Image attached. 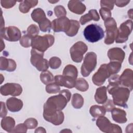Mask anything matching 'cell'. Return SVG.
I'll list each match as a JSON object with an SVG mask.
<instances>
[{
    "mask_svg": "<svg viewBox=\"0 0 133 133\" xmlns=\"http://www.w3.org/2000/svg\"><path fill=\"white\" fill-rule=\"evenodd\" d=\"M111 75L107 66V64H103L99 68L97 72L94 74L92 77V81L95 85L100 86Z\"/></svg>",
    "mask_w": 133,
    "mask_h": 133,
    "instance_id": "cell-12",
    "label": "cell"
},
{
    "mask_svg": "<svg viewBox=\"0 0 133 133\" xmlns=\"http://www.w3.org/2000/svg\"><path fill=\"white\" fill-rule=\"evenodd\" d=\"M89 112L93 117L97 118L101 116H104L105 114L106 110L103 106L94 105L90 107Z\"/></svg>",
    "mask_w": 133,
    "mask_h": 133,
    "instance_id": "cell-28",
    "label": "cell"
},
{
    "mask_svg": "<svg viewBox=\"0 0 133 133\" xmlns=\"http://www.w3.org/2000/svg\"><path fill=\"white\" fill-rule=\"evenodd\" d=\"M40 79L41 82L45 84L48 85L54 81V77L52 74L48 71L42 72L40 74Z\"/></svg>",
    "mask_w": 133,
    "mask_h": 133,
    "instance_id": "cell-32",
    "label": "cell"
},
{
    "mask_svg": "<svg viewBox=\"0 0 133 133\" xmlns=\"http://www.w3.org/2000/svg\"><path fill=\"white\" fill-rule=\"evenodd\" d=\"M130 2V1H114V3L116 6L118 7H124L126 5H127Z\"/></svg>",
    "mask_w": 133,
    "mask_h": 133,
    "instance_id": "cell-48",
    "label": "cell"
},
{
    "mask_svg": "<svg viewBox=\"0 0 133 133\" xmlns=\"http://www.w3.org/2000/svg\"><path fill=\"white\" fill-rule=\"evenodd\" d=\"M31 17L33 21L38 23V24L47 19L44 10L40 8L35 9L33 10L31 14Z\"/></svg>",
    "mask_w": 133,
    "mask_h": 133,
    "instance_id": "cell-26",
    "label": "cell"
},
{
    "mask_svg": "<svg viewBox=\"0 0 133 133\" xmlns=\"http://www.w3.org/2000/svg\"><path fill=\"white\" fill-rule=\"evenodd\" d=\"M68 6L71 11L78 15L82 14L86 10L85 5L79 1H70Z\"/></svg>",
    "mask_w": 133,
    "mask_h": 133,
    "instance_id": "cell-19",
    "label": "cell"
},
{
    "mask_svg": "<svg viewBox=\"0 0 133 133\" xmlns=\"http://www.w3.org/2000/svg\"><path fill=\"white\" fill-rule=\"evenodd\" d=\"M96 125L100 130L107 133H121L122 128L118 125L112 124L109 119L104 116H99L96 121Z\"/></svg>",
    "mask_w": 133,
    "mask_h": 133,
    "instance_id": "cell-8",
    "label": "cell"
},
{
    "mask_svg": "<svg viewBox=\"0 0 133 133\" xmlns=\"http://www.w3.org/2000/svg\"><path fill=\"white\" fill-rule=\"evenodd\" d=\"M27 127L24 124H18L14 129L12 130L11 132H26L27 131Z\"/></svg>",
    "mask_w": 133,
    "mask_h": 133,
    "instance_id": "cell-44",
    "label": "cell"
},
{
    "mask_svg": "<svg viewBox=\"0 0 133 133\" xmlns=\"http://www.w3.org/2000/svg\"><path fill=\"white\" fill-rule=\"evenodd\" d=\"M63 75L65 76H70L76 79L78 72L77 68L72 64H68L65 66L63 71Z\"/></svg>",
    "mask_w": 133,
    "mask_h": 133,
    "instance_id": "cell-29",
    "label": "cell"
},
{
    "mask_svg": "<svg viewBox=\"0 0 133 133\" xmlns=\"http://www.w3.org/2000/svg\"><path fill=\"white\" fill-rule=\"evenodd\" d=\"M88 47L86 44L82 41L75 43L70 48V52L72 60L75 62H81L83 58V56L87 51Z\"/></svg>",
    "mask_w": 133,
    "mask_h": 133,
    "instance_id": "cell-9",
    "label": "cell"
},
{
    "mask_svg": "<svg viewBox=\"0 0 133 133\" xmlns=\"http://www.w3.org/2000/svg\"><path fill=\"white\" fill-rule=\"evenodd\" d=\"M70 22L71 25L70 29L68 31L65 32V34L69 36L72 37L77 34L78 31L80 28V25L79 22L77 20H71Z\"/></svg>",
    "mask_w": 133,
    "mask_h": 133,
    "instance_id": "cell-30",
    "label": "cell"
},
{
    "mask_svg": "<svg viewBox=\"0 0 133 133\" xmlns=\"http://www.w3.org/2000/svg\"><path fill=\"white\" fill-rule=\"evenodd\" d=\"M54 12L55 15L58 18L65 17L66 14V12L64 7L61 5H58L55 7L54 8Z\"/></svg>",
    "mask_w": 133,
    "mask_h": 133,
    "instance_id": "cell-41",
    "label": "cell"
},
{
    "mask_svg": "<svg viewBox=\"0 0 133 133\" xmlns=\"http://www.w3.org/2000/svg\"><path fill=\"white\" fill-rule=\"evenodd\" d=\"M31 62L39 71H46L49 67V62L47 60L44 59V52L32 48L31 51Z\"/></svg>",
    "mask_w": 133,
    "mask_h": 133,
    "instance_id": "cell-5",
    "label": "cell"
},
{
    "mask_svg": "<svg viewBox=\"0 0 133 133\" xmlns=\"http://www.w3.org/2000/svg\"><path fill=\"white\" fill-rule=\"evenodd\" d=\"M44 118L46 121L51 123L55 125H59L64 121V114L61 111H58L53 115L44 117Z\"/></svg>",
    "mask_w": 133,
    "mask_h": 133,
    "instance_id": "cell-22",
    "label": "cell"
},
{
    "mask_svg": "<svg viewBox=\"0 0 133 133\" xmlns=\"http://www.w3.org/2000/svg\"><path fill=\"white\" fill-rule=\"evenodd\" d=\"M61 64L60 59L57 57H51L49 61V66L52 69L59 68Z\"/></svg>",
    "mask_w": 133,
    "mask_h": 133,
    "instance_id": "cell-37",
    "label": "cell"
},
{
    "mask_svg": "<svg viewBox=\"0 0 133 133\" xmlns=\"http://www.w3.org/2000/svg\"><path fill=\"white\" fill-rule=\"evenodd\" d=\"M100 17L97 12V11L95 9H91L88 11V13L82 16L79 20V22L82 25H84L90 20H94L97 21L99 20Z\"/></svg>",
    "mask_w": 133,
    "mask_h": 133,
    "instance_id": "cell-23",
    "label": "cell"
},
{
    "mask_svg": "<svg viewBox=\"0 0 133 133\" xmlns=\"http://www.w3.org/2000/svg\"><path fill=\"white\" fill-rule=\"evenodd\" d=\"M38 3V1H22L19 5V10L22 13H27L31 8L35 7Z\"/></svg>",
    "mask_w": 133,
    "mask_h": 133,
    "instance_id": "cell-27",
    "label": "cell"
},
{
    "mask_svg": "<svg viewBox=\"0 0 133 133\" xmlns=\"http://www.w3.org/2000/svg\"><path fill=\"white\" fill-rule=\"evenodd\" d=\"M108 56L111 61H117L122 63L124 59L125 53L121 48L115 47L109 50Z\"/></svg>",
    "mask_w": 133,
    "mask_h": 133,
    "instance_id": "cell-17",
    "label": "cell"
},
{
    "mask_svg": "<svg viewBox=\"0 0 133 133\" xmlns=\"http://www.w3.org/2000/svg\"><path fill=\"white\" fill-rule=\"evenodd\" d=\"M22 87L17 83H6L1 86L0 89L1 94L3 96H18L22 93Z\"/></svg>",
    "mask_w": 133,
    "mask_h": 133,
    "instance_id": "cell-13",
    "label": "cell"
},
{
    "mask_svg": "<svg viewBox=\"0 0 133 133\" xmlns=\"http://www.w3.org/2000/svg\"><path fill=\"white\" fill-rule=\"evenodd\" d=\"M6 105L9 111L16 112L19 111L23 107L22 101L16 98L11 97L6 101Z\"/></svg>",
    "mask_w": 133,
    "mask_h": 133,
    "instance_id": "cell-18",
    "label": "cell"
},
{
    "mask_svg": "<svg viewBox=\"0 0 133 133\" xmlns=\"http://www.w3.org/2000/svg\"><path fill=\"white\" fill-rule=\"evenodd\" d=\"M32 39L30 36L28 35L27 34L24 35L20 39V44L21 45L24 47L28 48L31 46L32 43Z\"/></svg>",
    "mask_w": 133,
    "mask_h": 133,
    "instance_id": "cell-36",
    "label": "cell"
},
{
    "mask_svg": "<svg viewBox=\"0 0 133 133\" xmlns=\"http://www.w3.org/2000/svg\"><path fill=\"white\" fill-rule=\"evenodd\" d=\"M45 89L46 92L49 94H56L60 91V87L57 83L52 82L47 85Z\"/></svg>",
    "mask_w": 133,
    "mask_h": 133,
    "instance_id": "cell-35",
    "label": "cell"
},
{
    "mask_svg": "<svg viewBox=\"0 0 133 133\" xmlns=\"http://www.w3.org/2000/svg\"><path fill=\"white\" fill-rule=\"evenodd\" d=\"M24 124L28 129H32L36 127L38 125V122L37 120L34 118H29L25 121Z\"/></svg>",
    "mask_w": 133,
    "mask_h": 133,
    "instance_id": "cell-40",
    "label": "cell"
},
{
    "mask_svg": "<svg viewBox=\"0 0 133 133\" xmlns=\"http://www.w3.org/2000/svg\"><path fill=\"white\" fill-rule=\"evenodd\" d=\"M46 131L45 130V129L42 127H38L35 130V132H46Z\"/></svg>",
    "mask_w": 133,
    "mask_h": 133,
    "instance_id": "cell-49",
    "label": "cell"
},
{
    "mask_svg": "<svg viewBox=\"0 0 133 133\" xmlns=\"http://www.w3.org/2000/svg\"><path fill=\"white\" fill-rule=\"evenodd\" d=\"M132 30V21L127 20L121 24L117 30V34L115 39L116 43H123L128 38Z\"/></svg>",
    "mask_w": 133,
    "mask_h": 133,
    "instance_id": "cell-10",
    "label": "cell"
},
{
    "mask_svg": "<svg viewBox=\"0 0 133 133\" xmlns=\"http://www.w3.org/2000/svg\"><path fill=\"white\" fill-rule=\"evenodd\" d=\"M121 63L117 61H110V63L107 64V66L111 75L116 74L119 71L121 68Z\"/></svg>",
    "mask_w": 133,
    "mask_h": 133,
    "instance_id": "cell-34",
    "label": "cell"
},
{
    "mask_svg": "<svg viewBox=\"0 0 133 133\" xmlns=\"http://www.w3.org/2000/svg\"><path fill=\"white\" fill-rule=\"evenodd\" d=\"M39 33V29L35 24L30 25L27 29V34L31 37H34L38 35Z\"/></svg>",
    "mask_w": 133,
    "mask_h": 133,
    "instance_id": "cell-38",
    "label": "cell"
},
{
    "mask_svg": "<svg viewBox=\"0 0 133 133\" xmlns=\"http://www.w3.org/2000/svg\"><path fill=\"white\" fill-rule=\"evenodd\" d=\"M39 27L42 32H49L50 31V29L51 28V23L47 18L42 23L39 24Z\"/></svg>",
    "mask_w": 133,
    "mask_h": 133,
    "instance_id": "cell-39",
    "label": "cell"
},
{
    "mask_svg": "<svg viewBox=\"0 0 133 133\" xmlns=\"http://www.w3.org/2000/svg\"><path fill=\"white\" fill-rule=\"evenodd\" d=\"M99 12L102 19L104 21L110 18L111 16V12L110 10L105 7H101L99 10Z\"/></svg>",
    "mask_w": 133,
    "mask_h": 133,
    "instance_id": "cell-42",
    "label": "cell"
},
{
    "mask_svg": "<svg viewBox=\"0 0 133 133\" xmlns=\"http://www.w3.org/2000/svg\"><path fill=\"white\" fill-rule=\"evenodd\" d=\"M64 131H66V132H72V131H71L70 130H69V129H68V130H66V129H64V130H62V131H61V132H64Z\"/></svg>",
    "mask_w": 133,
    "mask_h": 133,
    "instance_id": "cell-50",
    "label": "cell"
},
{
    "mask_svg": "<svg viewBox=\"0 0 133 133\" xmlns=\"http://www.w3.org/2000/svg\"><path fill=\"white\" fill-rule=\"evenodd\" d=\"M15 125V119L10 116L5 117L2 119L1 127L7 132H11L14 129Z\"/></svg>",
    "mask_w": 133,
    "mask_h": 133,
    "instance_id": "cell-25",
    "label": "cell"
},
{
    "mask_svg": "<svg viewBox=\"0 0 133 133\" xmlns=\"http://www.w3.org/2000/svg\"><path fill=\"white\" fill-rule=\"evenodd\" d=\"M55 82L60 86H64L68 88H72L75 87L76 79L68 76L56 75L54 77Z\"/></svg>",
    "mask_w": 133,
    "mask_h": 133,
    "instance_id": "cell-16",
    "label": "cell"
},
{
    "mask_svg": "<svg viewBox=\"0 0 133 133\" xmlns=\"http://www.w3.org/2000/svg\"><path fill=\"white\" fill-rule=\"evenodd\" d=\"M17 64L16 62L11 59H7L5 57H1L0 69L1 70H6L8 72H12L16 69Z\"/></svg>",
    "mask_w": 133,
    "mask_h": 133,
    "instance_id": "cell-21",
    "label": "cell"
},
{
    "mask_svg": "<svg viewBox=\"0 0 133 133\" xmlns=\"http://www.w3.org/2000/svg\"><path fill=\"white\" fill-rule=\"evenodd\" d=\"M54 42L55 38L52 35L46 34L42 36L37 35L32 38L31 46L32 48L44 52L53 45Z\"/></svg>",
    "mask_w": 133,
    "mask_h": 133,
    "instance_id": "cell-3",
    "label": "cell"
},
{
    "mask_svg": "<svg viewBox=\"0 0 133 133\" xmlns=\"http://www.w3.org/2000/svg\"><path fill=\"white\" fill-rule=\"evenodd\" d=\"M97 65V55L94 52H88L81 66V74L84 77L88 76L94 70Z\"/></svg>",
    "mask_w": 133,
    "mask_h": 133,
    "instance_id": "cell-6",
    "label": "cell"
},
{
    "mask_svg": "<svg viewBox=\"0 0 133 133\" xmlns=\"http://www.w3.org/2000/svg\"><path fill=\"white\" fill-rule=\"evenodd\" d=\"M1 117H5L7 114V110L6 109L5 103L3 102H1Z\"/></svg>",
    "mask_w": 133,
    "mask_h": 133,
    "instance_id": "cell-47",
    "label": "cell"
},
{
    "mask_svg": "<svg viewBox=\"0 0 133 133\" xmlns=\"http://www.w3.org/2000/svg\"><path fill=\"white\" fill-rule=\"evenodd\" d=\"M75 87L81 91H85L89 88L88 82L84 78H79L76 79Z\"/></svg>",
    "mask_w": 133,
    "mask_h": 133,
    "instance_id": "cell-33",
    "label": "cell"
},
{
    "mask_svg": "<svg viewBox=\"0 0 133 133\" xmlns=\"http://www.w3.org/2000/svg\"><path fill=\"white\" fill-rule=\"evenodd\" d=\"M95 99L99 104H103L107 101V88L105 86H102L97 89L95 95Z\"/></svg>",
    "mask_w": 133,
    "mask_h": 133,
    "instance_id": "cell-24",
    "label": "cell"
},
{
    "mask_svg": "<svg viewBox=\"0 0 133 133\" xmlns=\"http://www.w3.org/2000/svg\"><path fill=\"white\" fill-rule=\"evenodd\" d=\"M101 7H105L107 8L110 10L113 9L114 7V1H101Z\"/></svg>",
    "mask_w": 133,
    "mask_h": 133,
    "instance_id": "cell-43",
    "label": "cell"
},
{
    "mask_svg": "<svg viewBox=\"0 0 133 133\" xmlns=\"http://www.w3.org/2000/svg\"><path fill=\"white\" fill-rule=\"evenodd\" d=\"M121 86L128 88L131 91L133 87V72L131 69H126L119 77Z\"/></svg>",
    "mask_w": 133,
    "mask_h": 133,
    "instance_id": "cell-15",
    "label": "cell"
},
{
    "mask_svg": "<svg viewBox=\"0 0 133 133\" xmlns=\"http://www.w3.org/2000/svg\"><path fill=\"white\" fill-rule=\"evenodd\" d=\"M104 25L107 33L104 43L107 45L113 44L117 34L118 29L117 28L116 22L114 19L110 17L104 20Z\"/></svg>",
    "mask_w": 133,
    "mask_h": 133,
    "instance_id": "cell-7",
    "label": "cell"
},
{
    "mask_svg": "<svg viewBox=\"0 0 133 133\" xmlns=\"http://www.w3.org/2000/svg\"><path fill=\"white\" fill-rule=\"evenodd\" d=\"M49 97L44 105L43 115L52 114L63 110L70 101L62 93Z\"/></svg>",
    "mask_w": 133,
    "mask_h": 133,
    "instance_id": "cell-1",
    "label": "cell"
},
{
    "mask_svg": "<svg viewBox=\"0 0 133 133\" xmlns=\"http://www.w3.org/2000/svg\"><path fill=\"white\" fill-rule=\"evenodd\" d=\"M85 39L90 43H95L101 40L104 35L102 28L95 24L88 25L84 30Z\"/></svg>",
    "mask_w": 133,
    "mask_h": 133,
    "instance_id": "cell-4",
    "label": "cell"
},
{
    "mask_svg": "<svg viewBox=\"0 0 133 133\" xmlns=\"http://www.w3.org/2000/svg\"><path fill=\"white\" fill-rule=\"evenodd\" d=\"M21 33L20 30L14 26H10L1 29V37L10 42H16L20 38Z\"/></svg>",
    "mask_w": 133,
    "mask_h": 133,
    "instance_id": "cell-11",
    "label": "cell"
},
{
    "mask_svg": "<svg viewBox=\"0 0 133 133\" xmlns=\"http://www.w3.org/2000/svg\"><path fill=\"white\" fill-rule=\"evenodd\" d=\"M16 3V1H1V3L2 7L6 9L10 8L13 7Z\"/></svg>",
    "mask_w": 133,
    "mask_h": 133,
    "instance_id": "cell-46",
    "label": "cell"
},
{
    "mask_svg": "<svg viewBox=\"0 0 133 133\" xmlns=\"http://www.w3.org/2000/svg\"><path fill=\"white\" fill-rule=\"evenodd\" d=\"M70 25V20L65 16L54 19L51 22V28L56 32L62 31L65 33L69 30Z\"/></svg>",
    "mask_w": 133,
    "mask_h": 133,
    "instance_id": "cell-14",
    "label": "cell"
},
{
    "mask_svg": "<svg viewBox=\"0 0 133 133\" xmlns=\"http://www.w3.org/2000/svg\"><path fill=\"white\" fill-rule=\"evenodd\" d=\"M130 92L128 88L119 86L109 91V93L112 96L114 104L127 108L126 102L129 97Z\"/></svg>",
    "mask_w": 133,
    "mask_h": 133,
    "instance_id": "cell-2",
    "label": "cell"
},
{
    "mask_svg": "<svg viewBox=\"0 0 133 133\" xmlns=\"http://www.w3.org/2000/svg\"><path fill=\"white\" fill-rule=\"evenodd\" d=\"M111 115L113 119L118 123H125L127 121L126 112L122 109L115 107L111 110Z\"/></svg>",
    "mask_w": 133,
    "mask_h": 133,
    "instance_id": "cell-20",
    "label": "cell"
},
{
    "mask_svg": "<svg viewBox=\"0 0 133 133\" xmlns=\"http://www.w3.org/2000/svg\"><path fill=\"white\" fill-rule=\"evenodd\" d=\"M72 105L75 109H81L84 104V99L78 94H74L72 96Z\"/></svg>",
    "mask_w": 133,
    "mask_h": 133,
    "instance_id": "cell-31",
    "label": "cell"
},
{
    "mask_svg": "<svg viewBox=\"0 0 133 133\" xmlns=\"http://www.w3.org/2000/svg\"><path fill=\"white\" fill-rule=\"evenodd\" d=\"M103 106L104 107V109H105L106 111H111V110L115 108L114 104L112 100L111 99H108V101L103 104Z\"/></svg>",
    "mask_w": 133,
    "mask_h": 133,
    "instance_id": "cell-45",
    "label": "cell"
}]
</instances>
